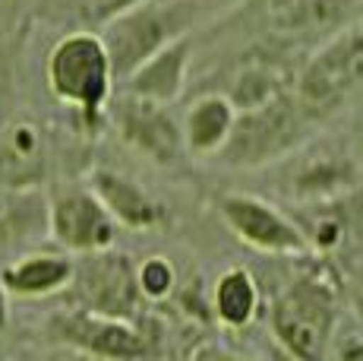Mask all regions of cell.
I'll list each match as a JSON object with an SVG mask.
<instances>
[{
	"mask_svg": "<svg viewBox=\"0 0 363 361\" xmlns=\"http://www.w3.org/2000/svg\"><path fill=\"white\" fill-rule=\"evenodd\" d=\"M338 282L313 269L278 291L269 311V330L291 358L319 361L329 355L332 336L338 333Z\"/></svg>",
	"mask_w": 363,
	"mask_h": 361,
	"instance_id": "cell-1",
	"label": "cell"
},
{
	"mask_svg": "<svg viewBox=\"0 0 363 361\" xmlns=\"http://www.w3.org/2000/svg\"><path fill=\"white\" fill-rule=\"evenodd\" d=\"M313 117L300 108L294 89L262 99L256 105L237 108L228 143L215 156V162L228 168H259V165L288 158L306 143Z\"/></svg>",
	"mask_w": 363,
	"mask_h": 361,
	"instance_id": "cell-2",
	"label": "cell"
},
{
	"mask_svg": "<svg viewBox=\"0 0 363 361\" xmlns=\"http://www.w3.org/2000/svg\"><path fill=\"white\" fill-rule=\"evenodd\" d=\"M202 13V0H130L121 6L101 29L114 80L121 82L145 58L162 51L167 41L190 36Z\"/></svg>",
	"mask_w": 363,
	"mask_h": 361,
	"instance_id": "cell-3",
	"label": "cell"
},
{
	"mask_svg": "<svg viewBox=\"0 0 363 361\" xmlns=\"http://www.w3.org/2000/svg\"><path fill=\"white\" fill-rule=\"evenodd\" d=\"M294 95L313 121L363 99V26H347L316 48L297 73Z\"/></svg>",
	"mask_w": 363,
	"mask_h": 361,
	"instance_id": "cell-4",
	"label": "cell"
},
{
	"mask_svg": "<svg viewBox=\"0 0 363 361\" xmlns=\"http://www.w3.org/2000/svg\"><path fill=\"white\" fill-rule=\"evenodd\" d=\"M114 82L108 48L95 32H69L48 54L51 92L82 114H101Z\"/></svg>",
	"mask_w": 363,
	"mask_h": 361,
	"instance_id": "cell-5",
	"label": "cell"
},
{
	"mask_svg": "<svg viewBox=\"0 0 363 361\" xmlns=\"http://www.w3.org/2000/svg\"><path fill=\"white\" fill-rule=\"evenodd\" d=\"M218 216L231 228L237 241L259 254L272 257H306L313 254L310 241L303 235V225L291 219L275 203L256 197V193H221Z\"/></svg>",
	"mask_w": 363,
	"mask_h": 361,
	"instance_id": "cell-6",
	"label": "cell"
},
{
	"mask_svg": "<svg viewBox=\"0 0 363 361\" xmlns=\"http://www.w3.org/2000/svg\"><path fill=\"white\" fill-rule=\"evenodd\" d=\"M69 286L76 289L79 308L99 311V314L111 317H127L139 311V286H136V263L121 251H92L79 254V260H73V279Z\"/></svg>",
	"mask_w": 363,
	"mask_h": 361,
	"instance_id": "cell-7",
	"label": "cell"
},
{
	"mask_svg": "<svg viewBox=\"0 0 363 361\" xmlns=\"http://www.w3.org/2000/svg\"><path fill=\"white\" fill-rule=\"evenodd\" d=\"M117 222L104 203L86 187H67L57 197H48V238L69 254H92L114 247Z\"/></svg>",
	"mask_w": 363,
	"mask_h": 361,
	"instance_id": "cell-8",
	"label": "cell"
},
{
	"mask_svg": "<svg viewBox=\"0 0 363 361\" xmlns=\"http://www.w3.org/2000/svg\"><path fill=\"white\" fill-rule=\"evenodd\" d=\"M51 330L64 345L95 358H143L152 352L143 326H136L127 317L99 314L89 308L54 317Z\"/></svg>",
	"mask_w": 363,
	"mask_h": 361,
	"instance_id": "cell-9",
	"label": "cell"
},
{
	"mask_svg": "<svg viewBox=\"0 0 363 361\" xmlns=\"http://www.w3.org/2000/svg\"><path fill=\"white\" fill-rule=\"evenodd\" d=\"M117 127L133 149L149 156L155 165H177L186 152L177 117L158 102H145L123 92L121 105H117Z\"/></svg>",
	"mask_w": 363,
	"mask_h": 361,
	"instance_id": "cell-10",
	"label": "cell"
},
{
	"mask_svg": "<svg viewBox=\"0 0 363 361\" xmlns=\"http://www.w3.org/2000/svg\"><path fill=\"white\" fill-rule=\"evenodd\" d=\"M190 64H193V32L167 41L162 51H155L136 70H130L121 80L123 92L145 102H158V105H171L186 89Z\"/></svg>",
	"mask_w": 363,
	"mask_h": 361,
	"instance_id": "cell-11",
	"label": "cell"
},
{
	"mask_svg": "<svg viewBox=\"0 0 363 361\" xmlns=\"http://www.w3.org/2000/svg\"><path fill=\"white\" fill-rule=\"evenodd\" d=\"M48 238V193L35 184L0 180V247Z\"/></svg>",
	"mask_w": 363,
	"mask_h": 361,
	"instance_id": "cell-12",
	"label": "cell"
},
{
	"mask_svg": "<svg viewBox=\"0 0 363 361\" xmlns=\"http://www.w3.org/2000/svg\"><path fill=\"white\" fill-rule=\"evenodd\" d=\"M89 190L104 203V210L114 216L117 225L130 228V232H149L162 222V206L149 197L139 184L130 178L117 175L111 168H95L89 175Z\"/></svg>",
	"mask_w": 363,
	"mask_h": 361,
	"instance_id": "cell-13",
	"label": "cell"
},
{
	"mask_svg": "<svg viewBox=\"0 0 363 361\" xmlns=\"http://www.w3.org/2000/svg\"><path fill=\"white\" fill-rule=\"evenodd\" d=\"M237 117V105L225 92H206L190 105L180 121L184 149L196 158H215L228 143Z\"/></svg>",
	"mask_w": 363,
	"mask_h": 361,
	"instance_id": "cell-14",
	"label": "cell"
},
{
	"mask_svg": "<svg viewBox=\"0 0 363 361\" xmlns=\"http://www.w3.org/2000/svg\"><path fill=\"white\" fill-rule=\"evenodd\" d=\"M73 257L67 254H26L0 269V289L16 298H48L69 289Z\"/></svg>",
	"mask_w": 363,
	"mask_h": 361,
	"instance_id": "cell-15",
	"label": "cell"
},
{
	"mask_svg": "<svg viewBox=\"0 0 363 361\" xmlns=\"http://www.w3.org/2000/svg\"><path fill=\"white\" fill-rule=\"evenodd\" d=\"M259 282L247 266H228L212 289V314L228 330H243L259 314Z\"/></svg>",
	"mask_w": 363,
	"mask_h": 361,
	"instance_id": "cell-16",
	"label": "cell"
},
{
	"mask_svg": "<svg viewBox=\"0 0 363 361\" xmlns=\"http://www.w3.org/2000/svg\"><path fill=\"white\" fill-rule=\"evenodd\" d=\"M351 180H354V168L341 156L306 158L297 168V175H291V197L325 203V200L338 197L341 190H347Z\"/></svg>",
	"mask_w": 363,
	"mask_h": 361,
	"instance_id": "cell-17",
	"label": "cell"
},
{
	"mask_svg": "<svg viewBox=\"0 0 363 361\" xmlns=\"http://www.w3.org/2000/svg\"><path fill=\"white\" fill-rule=\"evenodd\" d=\"M136 286L143 301H167L177 289V269L167 257H149L136 266Z\"/></svg>",
	"mask_w": 363,
	"mask_h": 361,
	"instance_id": "cell-18",
	"label": "cell"
},
{
	"mask_svg": "<svg viewBox=\"0 0 363 361\" xmlns=\"http://www.w3.org/2000/svg\"><path fill=\"white\" fill-rule=\"evenodd\" d=\"M329 355L332 358H363V336H357V333H347L341 343H338V339H332Z\"/></svg>",
	"mask_w": 363,
	"mask_h": 361,
	"instance_id": "cell-19",
	"label": "cell"
},
{
	"mask_svg": "<svg viewBox=\"0 0 363 361\" xmlns=\"http://www.w3.org/2000/svg\"><path fill=\"white\" fill-rule=\"evenodd\" d=\"M351 295H354V304H357V311L363 314V263L354 269V276H351Z\"/></svg>",
	"mask_w": 363,
	"mask_h": 361,
	"instance_id": "cell-20",
	"label": "cell"
}]
</instances>
